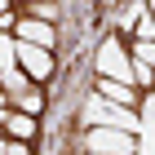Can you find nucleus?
<instances>
[{"instance_id":"obj_1","label":"nucleus","mask_w":155,"mask_h":155,"mask_svg":"<svg viewBox=\"0 0 155 155\" xmlns=\"http://www.w3.org/2000/svg\"><path fill=\"white\" fill-rule=\"evenodd\" d=\"M80 124L84 129H120V133H142V115L129 107H115V102H107V97H97L89 93L84 97V107H80Z\"/></svg>"},{"instance_id":"obj_2","label":"nucleus","mask_w":155,"mask_h":155,"mask_svg":"<svg viewBox=\"0 0 155 155\" xmlns=\"http://www.w3.org/2000/svg\"><path fill=\"white\" fill-rule=\"evenodd\" d=\"M84 151L89 155H137V137L120 129H89L84 133Z\"/></svg>"},{"instance_id":"obj_3","label":"nucleus","mask_w":155,"mask_h":155,"mask_svg":"<svg viewBox=\"0 0 155 155\" xmlns=\"http://www.w3.org/2000/svg\"><path fill=\"white\" fill-rule=\"evenodd\" d=\"M97 75H102V80L133 84V80H129V49L120 45L115 36H107V40H102V49H97Z\"/></svg>"},{"instance_id":"obj_4","label":"nucleus","mask_w":155,"mask_h":155,"mask_svg":"<svg viewBox=\"0 0 155 155\" xmlns=\"http://www.w3.org/2000/svg\"><path fill=\"white\" fill-rule=\"evenodd\" d=\"M13 58H18V67L27 71L31 84H40V80L53 75V53H49V49H36V45H27V40H18V45H13Z\"/></svg>"},{"instance_id":"obj_5","label":"nucleus","mask_w":155,"mask_h":155,"mask_svg":"<svg viewBox=\"0 0 155 155\" xmlns=\"http://www.w3.org/2000/svg\"><path fill=\"white\" fill-rule=\"evenodd\" d=\"M13 40H27V45H36V49H53L58 45V31H53L49 22H40V18L27 13V18L13 22Z\"/></svg>"},{"instance_id":"obj_6","label":"nucleus","mask_w":155,"mask_h":155,"mask_svg":"<svg viewBox=\"0 0 155 155\" xmlns=\"http://www.w3.org/2000/svg\"><path fill=\"white\" fill-rule=\"evenodd\" d=\"M0 129L5 137H18V142H31L36 137V115H22V111H0Z\"/></svg>"},{"instance_id":"obj_7","label":"nucleus","mask_w":155,"mask_h":155,"mask_svg":"<svg viewBox=\"0 0 155 155\" xmlns=\"http://www.w3.org/2000/svg\"><path fill=\"white\" fill-rule=\"evenodd\" d=\"M97 97H107V102H115V107H129L133 111V102H137V89L133 84H120V80H102L97 75V89H93Z\"/></svg>"},{"instance_id":"obj_8","label":"nucleus","mask_w":155,"mask_h":155,"mask_svg":"<svg viewBox=\"0 0 155 155\" xmlns=\"http://www.w3.org/2000/svg\"><path fill=\"white\" fill-rule=\"evenodd\" d=\"M9 107H13V111H22V115H40V107H45V93L31 84V89H22V93H9Z\"/></svg>"},{"instance_id":"obj_9","label":"nucleus","mask_w":155,"mask_h":155,"mask_svg":"<svg viewBox=\"0 0 155 155\" xmlns=\"http://www.w3.org/2000/svg\"><path fill=\"white\" fill-rule=\"evenodd\" d=\"M137 142H155V89L142 97V133H137Z\"/></svg>"},{"instance_id":"obj_10","label":"nucleus","mask_w":155,"mask_h":155,"mask_svg":"<svg viewBox=\"0 0 155 155\" xmlns=\"http://www.w3.org/2000/svg\"><path fill=\"white\" fill-rule=\"evenodd\" d=\"M129 80H133V84H142V89H151V84H155V71L146 67V62L129 58Z\"/></svg>"},{"instance_id":"obj_11","label":"nucleus","mask_w":155,"mask_h":155,"mask_svg":"<svg viewBox=\"0 0 155 155\" xmlns=\"http://www.w3.org/2000/svg\"><path fill=\"white\" fill-rule=\"evenodd\" d=\"M129 58L146 62V67H151V71H155V40H133V53H129Z\"/></svg>"},{"instance_id":"obj_12","label":"nucleus","mask_w":155,"mask_h":155,"mask_svg":"<svg viewBox=\"0 0 155 155\" xmlns=\"http://www.w3.org/2000/svg\"><path fill=\"white\" fill-rule=\"evenodd\" d=\"M13 45H18V40L0 31V71H9V67H18V58H13Z\"/></svg>"},{"instance_id":"obj_13","label":"nucleus","mask_w":155,"mask_h":155,"mask_svg":"<svg viewBox=\"0 0 155 155\" xmlns=\"http://www.w3.org/2000/svg\"><path fill=\"white\" fill-rule=\"evenodd\" d=\"M133 40H155V18H151V13H137V22H133Z\"/></svg>"},{"instance_id":"obj_14","label":"nucleus","mask_w":155,"mask_h":155,"mask_svg":"<svg viewBox=\"0 0 155 155\" xmlns=\"http://www.w3.org/2000/svg\"><path fill=\"white\" fill-rule=\"evenodd\" d=\"M31 18H40V22H49V27H53V18H58V5H53V0H36V5H31Z\"/></svg>"},{"instance_id":"obj_15","label":"nucleus","mask_w":155,"mask_h":155,"mask_svg":"<svg viewBox=\"0 0 155 155\" xmlns=\"http://www.w3.org/2000/svg\"><path fill=\"white\" fill-rule=\"evenodd\" d=\"M5 155H31V146L18 142V137H9V146H5Z\"/></svg>"},{"instance_id":"obj_16","label":"nucleus","mask_w":155,"mask_h":155,"mask_svg":"<svg viewBox=\"0 0 155 155\" xmlns=\"http://www.w3.org/2000/svg\"><path fill=\"white\" fill-rule=\"evenodd\" d=\"M13 18H9V0H0V27H9Z\"/></svg>"},{"instance_id":"obj_17","label":"nucleus","mask_w":155,"mask_h":155,"mask_svg":"<svg viewBox=\"0 0 155 155\" xmlns=\"http://www.w3.org/2000/svg\"><path fill=\"white\" fill-rule=\"evenodd\" d=\"M0 111H9V93H5V89H0Z\"/></svg>"},{"instance_id":"obj_18","label":"nucleus","mask_w":155,"mask_h":155,"mask_svg":"<svg viewBox=\"0 0 155 155\" xmlns=\"http://www.w3.org/2000/svg\"><path fill=\"white\" fill-rule=\"evenodd\" d=\"M146 13H151V18H155V0H151V5H146Z\"/></svg>"},{"instance_id":"obj_19","label":"nucleus","mask_w":155,"mask_h":155,"mask_svg":"<svg viewBox=\"0 0 155 155\" xmlns=\"http://www.w3.org/2000/svg\"><path fill=\"white\" fill-rule=\"evenodd\" d=\"M27 5H36V0H27Z\"/></svg>"}]
</instances>
